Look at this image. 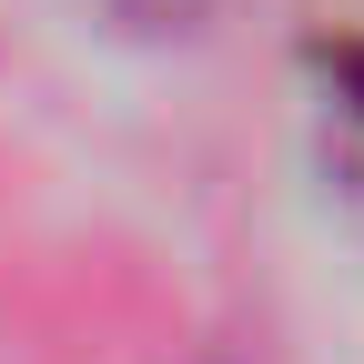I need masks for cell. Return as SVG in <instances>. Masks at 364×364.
Listing matches in <instances>:
<instances>
[{
	"instance_id": "6da1fadb",
	"label": "cell",
	"mask_w": 364,
	"mask_h": 364,
	"mask_svg": "<svg viewBox=\"0 0 364 364\" xmlns=\"http://www.w3.org/2000/svg\"><path fill=\"white\" fill-rule=\"evenodd\" d=\"M81 11H102V21L132 31V41H193L223 0H81Z\"/></svg>"
},
{
	"instance_id": "7a4b0ae2",
	"label": "cell",
	"mask_w": 364,
	"mask_h": 364,
	"mask_svg": "<svg viewBox=\"0 0 364 364\" xmlns=\"http://www.w3.org/2000/svg\"><path fill=\"white\" fill-rule=\"evenodd\" d=\"M354 193H364V132H354Z\"/></svg>"
}]
</instances>
